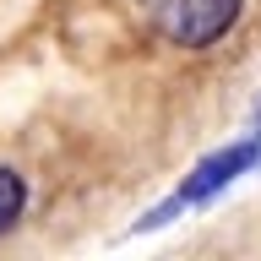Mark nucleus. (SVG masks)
Wrapping results in <instances>:
<instances>
[{"label":"nucleus","instance_id":"1","mask_svg":"<svg viewBox=\"0 0 261 261\" xmlns=\"http://www.w3.org/2000/svg\"><path fill=\"white\" fill-rule=\"evenodd\" d=\"M245 0H152V28L163 44L179 49H212L240 22Z\"/></svg>","mask_w":261,"mask_h":261},{"label":"nucleus","instance_id":"2","mask_svg":"<svg viewBox=\"0 0 261 261\" xmlns=\"http://www.w3.org/2000/svg\"><path fill=\"white\" fill-rule=\"evenodd\" d=\"M250 169H261L256 142H250V136H240V142H223L218 152H207V158H201L191 174L174 185V196L185 201V207H212V201H218V196H223L240 174H250Z\"/></svg>","mask_w":261,"mask_h":261},{"label":"nucleus","instance_id":"3","mask_svg":"<svg viewBox=\"0 0 261 261\" xmlns=\"http://www.w3.org/2000/svg\"><path fill=\"white\" fill-rule=\"evenodd\" d=\"M28 212V179L16 174L11 163H0V234H11Z\"/></svg>","mask_w":261,"mask_h":261},{"label":"nucleus","instance_id":"4","mask_svg":"<svg viewBox=\"0 0 261 261\" xmlns=\"http://www.w3.org/2000/svg\"><path fill=\"white\" fill-rule=\"evenodd\" d=\"M179 212H185V201H179V196H169V201H158V207L147 212V218H136V223H130V234H152V228H163V223H174Z\"/></svg>","mask_w":261,"mask_h":261},{"label":"nucleus","instance_id":"5","mask_svg":"<svg viewBox=\"0 0 261 261\" xmlns=\"http://www.w3.org/2000/svg\"><path fill=\"white\" fill-rule=\"evenodd\" d=\"M250 142H256V152H261V98H256V130H250Z\"/></svg>","mask_w":261,"mask_h":261}]
</instances>
